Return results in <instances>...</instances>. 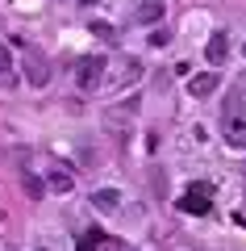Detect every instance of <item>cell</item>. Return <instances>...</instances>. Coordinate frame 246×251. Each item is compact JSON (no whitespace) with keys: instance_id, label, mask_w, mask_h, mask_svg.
Here are the masks:
<instances>
[{"instance_id":"8fae6325","label":"cell","mask_w":246,"mask_h":251,"mask_svg":"<svg viewBox=\"0 0 246 251\" xmlns=\"http://www.w3.org/2000/svg\"><path fill=\"white\" fill-rule=\"evenodd\" d=\"M96 251H134V247H130V243H117V239H100Z\"/></svg>"},{"instance_id":"52a82bcc","label":"cell","mask_w":246,"mask_h":251,"mask_svg":"<svg viewBox=\"0 0 246 251\" xmlns=\"http://www.w3.org/2000/svg\"><path fill=\"white\" fill-rule=\"evenodd\" d=\"M225 147H234V151L246 147V117H225Z\"/></svg>"},{"instance_id":"5b68a950","label":"cell","mask_w":246,"mask_h":251,"mask_svg":"<svg viewBox=\"0 0 246 251\" xmlns=\"http://www.w3.org/2000/svg\"><path fill=\"white\" fill-rule=\"evenodd\" d=\"M217 88H221V75H217V72H204V75H192V80H188V92H192L196 100L213 97Z\"/></svg>"},{"instance_id":"3957f363","label":"cell","mask_w":246,"mask_h":251,"mask_svg":"<svg viewBox=\"0 0 246 251\" xmlns=\"http://www.w3.org/2000/svg\"><path fill=\"white\" fill-rule=\"evenodd\" d=\"M209 197H213L209 184H188L184 197H179V209H184V214H209V205H213Z\"/></svg>"},{"instance_id":"7c38bea8","label":"cell","mask_w":246,"mask_h":251,"mask_svg":"<svg viewBox=\"0 0 246 251\" xmlns=\"http://www.w3.org/2000/svg\"><path fill=\"white\" fill-rule=\"evenodd\" d=\"M167 38H171V34H163V29H155V34H150V46H167Z\"/></svg>"},{"instance_id":"6da1fadb","label":"cell","mask_w":246,"mask_h":251,"mask_svg":"<svg viewBox=\"0 0 246 251\" xmlns=\"http://www.w3.org/2000/svg\"><path fill=\"white\" fill-rule=\"evenodd\" d=\"M105 67L109 63L100 59V54H88V59H79V67H75V84L84 92H96L100 84H105Z\"/></svg>"},{"instance_id":"5bb4252c","label":"cell","mask_w":246,"mask_h":251,"mask_svg":"<svg viewBox=\"0 0 246 251\" xmlns=\"http://www.w3.org/2000/svg\"><path fill=\"white\" fill-rule=\"evenodd\" d=\"M79 4H88V9H92V4H100V0H79Z\"/></svg>"},{"instance_id":"277c9868","label":"cell","mask_w":246,"mask_h":251,"mask_svg":"<svg viewBox=\"0 0 246 251\" xmlns=\"http://www.w3.org/2000/svg\"><path fill=\"white\" fill-rule=\"evenodd\" d=\"M204 59L213 63V67H221V63L229 59V29H213L209 42H204Z\"/></svg>"},{"instance_id":"9c48e42d","label":"cell","mask_w":246,"mask_h":251,"mask_svg":"<svg viewBox=\"0 0 246 251\" xmlns=\"http://www.w3.org/2000/svg\"><path fill=\"white\" fill-rule=\"evenodd\" d=\"M0 75H4V80H13V50L4 42H0Z\"/></svg>"},{"instance_id":"4fadbf2b","label":"cell","mask_w":246,"mask_h":251,"mask_svg":"<svg viewBox=\"0 0 246 251\" xmlns=\"http://www.w3.org/2000/svg\"><path fill=\"white\" fill-rule=\"evenodd\" d=\"M54 188H63V193L71 188V176H67V172H59V176H54Z\"/></svg>"},{"instance_id":"ba28073f","label":"cell","mask_w":246,"mask_h":251,"mask_svg":"<svg viewBox=\"0 0 246 251\" xmlns=\"http://www.w3.org/2000/svg\"><path fill=\"white\" fill-rule=\"evenodd\" d=\"M134 21H138V25H155V21H163V0H146V4H138V9H134Z\"/></svg>"},{"instance_id":"30bf717a","label":"cell","mask_w":246,"mask_h":251,"mask_svg":"<svg viewBox=\"0 0 246 251\" xmlns=\"http://www.w3.org/2000/svg\"><path fill=\"white\" fill-rule=\"evenodd\" d=\"M21 184H25V193H29V197H42V180H38V176H29V172H25V180H21Z\"/></svg>"},{"instance_id":"7a4b0ae2","label":"cell","mask_w":246,"mask_h":251,"mask_svg":"<svg viewBox=\"0 0 246 251\" xmlns=\"http://www.w3.org/2000/svg\"><path fill=\"white\" fill-rule=\"evenodd\" d=\"M21 67H25V80L34 84V88H46V84H50V59H46L42 50H34V46H29Z\"/></svg>"},{"instance_id":"8992f818","label":"cell","mask_w":246,"mask_h":251,"mask_svg":"<svg viewBox=\"0 0 246 251\" xmlns=\"http://www.w3.org/2000/svg\"><path fill=\"white\" fill-rule=\"evenodd\" d=\"M92 209H96V214H117V209H121V193H117V188H96V193H92Z\"/></svg>"}]
</instances>
